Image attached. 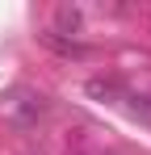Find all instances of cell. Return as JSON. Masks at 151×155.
Here are the masks:
<instances>
[{
	"instance_id": "6da1fadb",
	"label": "cell",
	"mask_w": 151,
	"mask_h": 155,
	"mask_svg": "<svg viewBox=\"0 0 151 155\" xmlns=\"http://www.w3.org/2000/svg\"><path fill=\"white\" fill-rule=\"evenodd\" d=\"M0 113L13 117V122H34V117L42 113V97H34V92H13L8 101L0 105Z\"/></svg>"
},
{
	"instance_id": "7a4b0ae2",
	"label": "cell",
	"mask_w": 151,
	"mask_h": 155,
	"mask_svg": "<svg viewBox=\"0 0 151 155\" xmlns=\"http://www.w3.org/2000/svg\"><path fill=\"white\" fill-rule=\"evenodd\" d=\"M88 97H97V101H105V97H130L118 80H88Z\"/></svg>"
},
{
	"instance_id": "3957f363",
	"label": "cell",
	"mask_w": 151,
	"mask_h": 155,
	"mask_svg": "<svg viewBox=\"0 0 151 155\" xmlns=\"http://www.w3.org/2000/svg\"><path fill=\"white\" fill-rule=\"evenodd\" d=\"M126 101H130V113L151 126V97H126Z\"/></svg>"
},
{
	"instance_id": "277c9868",
	"label": "cell",
	"mask_w": 151,
	"mask_h": 155,
	"mask_svg": "<svg viewBox=\"0 0 151 155\" xmlns=\"http://www.w3.org/2000/svg\"><path fill=\"white\" fill-rule=\"evenodd\" d=\"M59 29H80V8H59Z\"/></svg>"
}]
</instances>
